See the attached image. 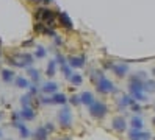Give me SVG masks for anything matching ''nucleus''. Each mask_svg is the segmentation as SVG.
I'll list each match as a JSON object with an SVG mask.
<instances>
[{"instance_id":"f704fd0d","label":"nucleus","mask_w":155,"mask_h":140,"mask_svg":"<svg viewBox=\"0 0 155 140\" xmlns=\"http://www.w3.org/2000/svg\"><path fill=\"white\" fill-rule=\"evenodd\" d=\"M0 134H2V131H0Z\"/></svg>"},{"instance_id":"a211bd4d","label":"nucleus","mask_w":155,"mask_h":140,"mask_svg":"<svg viewBox=\"0 0 155 140\" xmlns=\"http://www.w3.org/2000/svg\"><path fill=\"white\" fill-rule=\"evenodd\" d=\"M16 86L21 87V89H25V87L30 86V82L27 81L25 78H22V76H17V78H16Z\"/></svg>"},{"instance_id":"412c9836","label":"nucleus","mask_w":155,"mask_h":140,"mask_svg":"<svg viewBox=\"0 0 155 140\" xmlns=\"http://www.w3.org/2000/svg\"><path fill=\"white\" fill-rule=\"evenodd\" d=\"M135 103V100H133V97H122V100H121V106H132Z\"/></svg>"},{"instance_id":"c85d7f7f","label":"nucleus","mask_w":155,"mask_h":140,"mask_svg":"<svg viewBox=\"0 0 155 140\" xmlns=\"http://www.w3.org/2000/svg\"><path fill=\"white\" fill-rule=\"evenodd\" d=\"M57 62H60V64H64L66 61H64V58H63L61 54H58V56H57Z\"/></svg>"},{"instance_id":"0eeeda50","label":"nucleus","mask_w":155,"mask_h":140,"mask_svg":"<svg viewBox=\"0 0 155 140\" xmlns=\"http://www.w3.org/2000/svg\"><path fill=\"white\" fill-rule=\"evenodd\" d=\"M111 70L114 72L116 76L122 78V76L127 75V72H129V67H127L125 64H114V65H111Z\"/></svg>"},{"instance_id":"f03ea898","label":"nucleus","mask_w":155,"mask_h":140,"mask_svg":"<svg viewBox=\"0 0 155 140\" xmlns=\"http://www.w3.org/2000/svg\"><path fill=\"white\" fill-rule=\"evenodd\" d=\"M129 90H130V93H132V97H133L135 101H144V100H147V98H146V93H144V86H143L141 81H138V79L130 81Z\"/></svg>"},{"instance_id":"f3484780","label":"nucleus","mask_w":155,"mask_h":140,"mask_svg":"<svg viewBox=\"0 0 155 140\" xmlns=\"http://www.w3.org/2000/svg\"><path fill=\"white\" fill-rule=\"evenodd\" d=\"M2 79L5 82H11L14 79V73L11 70H2Z\"/></svg>"},{"instance_id":"7ed1b4c3","label":"nucleus","mask_w":155,"mask_h":140,"mask_svg":"<svg viewBox=\"0 0 155 140\" xmlns=\"http://www.w3.org/2000/svg\"><path fill=\"white\" fill-rule=\"evenodd\" d=\"M97 90L100 93H110V92H116V87H114V84L108 79L105 75H100L99 76V81H97Z\"/></svg>"},{"instance_id":"473e14b6","label":"nucleus","mask_w":155,"mask_h":140,"mask_svg":"<svg viewBox=\"0 0 155 140\" xmlns=\"http://www.w3.org/2000/svg\"><path fill=\"white\" fill-rule=\"evenodd\" d=\"M61 140H71V138H61Z\"/></svg>"},{"instance_id":"393cba45","label":"nucleus","mask_w":155,"mask_h":140,"mask_svg":"<svg viewBox=\"0 0 155 140\" xmlns=\"http://www.w3.org/2000/svg\"><path fill=\"white\" fill-rule=\"evenodd\" d=\"M143 86H144V90L155 92V81H146V84H143Z\"/></svg>"},{"instance_id":"dca6fc26","label":"nucleus","mask_w":155,"mask_h":140,"mask_svg":"<svg viewBox=\"0 0 155 140\" xmlns=\"http://www.w3.org/2000/svg\"><path fill=\"white\" fill-rule=\"evenodd\" d=\"M57 89H58V86L55 82H45L42 86V92H45V93H55Z\"/></svg>"},{"instance_id":"39448f33","label":"nucleus","mask_w":155,"mask_h":140,"mask_svg":"<svg viewBox=\"0 0 155 140\" xmlns=\"http://www.w3.org/2000/svg\"><path fill=\"white\" fill-rule=\"evenodd\" d=\"M58 120H60V125L63 128H69L72 123V112L68 106H64L60 112H58Z\"/></svg>"},{"instance_id":"bb28decb","label":"nucleus","mask_w":155,"mask_h":140,"mask_svg":"<svg viewBox=\"0 0 155 140\" xmlns=\"http://www.w3.org/2000/svg\"><path fill=\"white\" fill-rule=\"evenodd\" d=\"M47 54V51H45L42 47H38V48H36V53H35V56L36 58H44V56Z\"/></svg>"},{"instance_id":"20e7f679","label":"nucleus","mask_w":155,"mask_h":140,"mask_svg":"<svg viewBox=\"0 0 155 140\" xmlns=\"http://www.w3.org/2000/svg\"><path fill=\"white\" fill-rule=\"evenodd\" d=\"M107 112H108V109H107V106L104 104L102 101H94L93 104H89V114L93 117H96V118L105 117Z\"/></svg>"},{"instance_id":"6ab92c4d","label":"nucleus","mask_w":155,"mask_h":140,"mask_svg":"<svg viewBox=\"0 0 155 140\" xmlns=\"http://www.w3.org/2000/svg\"><path fill=\"white\" fill-rule=\"evenodd\" d=\"M55 69H57V61H50L49 65H47V76H53L55 75Z\"/></svg>"},{"instance_id":"9b49d317","label":"nucleus","mask_w":155,"mask_h":140,"mask_svg":"<svg viewBox=\"0 0 155 140\" xmlns=\"http://www.w3.org/2000/svg\"><path fill=\"white\" fill-rule=\"evenodd\" d=\"M69 65H71V67L81 69V67L85 65V58H77V56H71V58H69Z\"/></svg>"},{"instance_id":"f257e3e1","label":"nucleus","mask_w":155,"mask_h":140,"mask_svg":"<svg viewBox=\"0 0 155 140\" xmlns=\"http://www.w3.org/2000/svg\"><path fill=\"white\" fill-rule=\"evenodd\" d=\"M35 17H36V20H38V22H42L44 25L52 26L53 23H55L57 14H55V11H52V9H49V8H38V9H36Z\"/></svg>"},{"instance_id":"b1692460","label":"nucleus","mask_w":155,"mask_h":140,"mask_svg":"<svg viewBox=\"0 0 155 140\" xmlns=\"http://www.w3.org/2000/svg\"><path fill=\"white\" fill-rule=\"evenodd\" d=\"M30 101H31V93H28V95H24L21 103H22V106L24 107H30Z\"/></svg>"},{"instance_id":"1a4fd4ad","label":"nucleus","mask_w":155,"mask_h":140,"mask_svg":"<svg viewBox=\"0 0 155 140\" xmlns=\"http://www.w3.org/2000/svg\"><path fill=\"white\" fill-rule=\"evenodd\" d=\"M127 128V121L124 117H116L113 120V129L117 131V132H122V131Z\"/></svg>"},{"instance_id":"f8f14e48","label":"nucleus","mask_w":155,"mask_h":140,"mask_svg":"<svg viewBox=\"0 0 155 140\" xmlns=\"http://www.w3.org/2000/svg\"><path fill=\"white\" fill-rule=\"evenodd\" d=\"M66 101H68V98L64 97V93H53L50 98L52 104H64Z\"/></svg>"},{"instance_id":"5701e85b","label":"nucleus","mask_w":155,"mask_h":140,"mask_svg":"<svg viewBox=\"0 0 155 140\" xmlns=\"http://www.w3.org/2000/svg\"><path fill=\"white\" fill-rule=\"evenodd\" d=\"M28 75H30V78H31L35 82H38V81H39V72H38V70L28 69Z\"/></svg>"},{"instance_id":"aec40b11","label":"nucleus","mask_w":155,"mask_h":140,"mask_svg":"<svg viewBox=\"0 0 155 140\" xmlns=\"http://www.w3.org/2000/svg\"><path fill=\"white\" fill-rule=\"evenodd\" d=\"M132 126H133V129H141V128H143V120H141L140 117H133Z\"/></svg>"},{"instance_id":"423d86ee","label":"nucleus","mask_w":155,"mask_h":140,"mask_svg":"<svg viewBox=\"0 0 155 140\" xmlns=\"http://www.w3.org/2000/svg\"><path fill=\"white\" fill-rule=\"evenodd\" d=\"M57 17L60 19V23L64 26V28H68V30H72L74 28V25H72V20L69 19V16H68V13H64V11H60L58 14H57Z\"/></svg>"},{"instance_id":"4be33fe9","label":"nucleus","mask_w":155,"mask_h":140,"mask_svg":"<svg viewBox=\"0 0 155 140\" xmlns=\"http://www.w3.org/2000/svg\"><path fill=\"white\" fill-rule=\"evenodd\" d=\"M61 70H63V73H64V76L69 79V76L72 75V70H71V65H68L66 62L64 64H61Z\"/></svg>"},{"instance_id":"72a5a7b5","label":"nucleus","mask_w":155,"mask_h":140,"mask_svg":"<svg viewBox=\"0 0 155 140\" xmlns=\"http://www.w3.org/2000/svg\"><path fill=\"white\" fill-rule=\"evenodd\" d=\"M153 123H155V118H153Z\"/></svg>"},{"instance_id":"9d476101","label":"nucleus","mask_w":155,"mask_h":140,"mask_svg":"<svg viewBox=\"0 0 155 140\" xmlns=\"http://www.w3.org/2000/svg\"><path fill=\"white\" fill-rule=\"evenodd\" d=\"M47 137H49V131L45 129L44 126L38 128L35 131V134H33V140H47Z\"/></svg>"},{"instance_id":"4468645a","label":"nucleus","mask_w":155,"mask_h":140,"mask_svg":"<svg viewBox=\"0 0 155 140\" xmlns=\"http://www.w3.org/2000/svg\"><path fill=\"white\" fill-rule=\"evenodd\" d=\"M17 129H19V132H21V137L22 138H27V137H30V131L27 129V126L24 125V123H19V121H14L13 123Z\"/></svg>"},{"instance_id":"c756f323","label":"nucleus","mask_w":155,"mask_h":140,"mask_svg":"<svg viewBox=\"0 0 155 140\" xmlns=\"http://www.w3.org/2000/svg\"><path fill=\"white\" fill-rule=\"evenodd\" d=\"M132 109H133L135 112H140V110H141V106H138V104H135V103H133V104H132Z\"/></svg>"},{"instance_id":"7c9ffc66","label":"nucleus","mask_w":155,"mask_h":140,"mask_svg":"<svg viewBox=\"0 0 155 140\" xmlns=\"http://www.w3.org/2000/svg\"><path fill=\"white\" fill-rule=\"evenodd\" d=\"M44 128L47 129L49 132H50V131H53V125H52V123H47V125H44Z\"/></svg>"},{"instance_id":"2f4dec72","label":"nucleus","mask_w":155,"mask_h":140,"mask_svg":"<svg viewBox=\"0 0 155 140\" xmlns=\"http://www.w3.org/2000/svg\"><path fill=\"white\" fill-rule=\"evenodd\" d=\"M39 2H42V3H45V5H49V3H52V0H39Z\"/></svg>"},{"instance_id":"ddd939ff","label":"nucleus","mask_w":155,"mask_h":140,"mask_svg":"<svg viewBox=\"0 0 155 140\" xmlns=\"http://www.w3.org/2000/svg\"><path fill=\"white\" fill-rule=\"evenodd\" d=\"M80 101L83 103V104L89 106V104H93L96 100H94V97H93V93H91V92H83V93L80 95Z\"/></svg>"},{"instance_id":"cd10ccee","label":"nucleus","mask_w":155,"mask_h":140,"mask_svg":"<svg viewBox=\"0 0 155 140\" xmlns=\"http://www.w3.org/2000/svg\"><path fill=\"white\" fill-rule=\"evenodd\" d=\"M71 103H72V104H75V106H77V104H80V103H81V101H80V97L74 95V97L71 98Z\"/></svg>"},{"instance_id":"2eb2a0df","label":"nucleus","mask_w":155,"mask_h":140,"mask_svg":"<svg viewBox=\"0 0 155 140\" xmlns=\"http://www.w3.org/2000/svg\"><path fill=\"white\" fill-rule=\"evenodd\" d=\"M19 115H21L22 118H25V120H33V118H35V112H33L31 107H24Z\"/></svg>"},{"instance_id":"6e6552de","label":"nucleus","mask_w":155,"mask_h":140,"mask_svg":"<svg viewBox=\"0 0 155 140\" xmlns=\"http://www.w3.org/2000/svg\"><path fill=\"white\" fill-rule=\"evenodd\" d=\"M130 140H149V134L147 132H143L141 129H133V131H130Z\"/></svg>"},{"instance_id":"a878e982","label":"nucleus","mask_w":155,"mask_h":140,"mask_svg":"<svg viewBox=\"0 0 155 140\" xmlns=\"http://www.w3.org/2000/svg\"><path fill=\"white\" fill-rule=\"evenodd\" d=\"M69 79H71L72 84H81V81H83V78H81L80 75H77V73H75V75H71Z\"/></svg>"}]
</instances>
